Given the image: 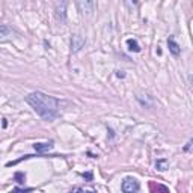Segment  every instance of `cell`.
Returning a JSON list of instances; mask_svg holds the SVG:
<instances>
[{"instance_id": "obj_1", "label": "cell", "mask_w": 193, "mask_h": 193, "mask_svg": "<svg viewBox=\"0 0 193 193\" xmlns=\"http://www.w3.org/2000/svg\"><path fill=\"white\" fill-rule=\"evenodd\" d=\"M26 103L38 113L42 119L53 121L59 115V101L44 92H32L26 97Z\"/></svg>"}, {"instance_id": "obj_2", "label": "cell", "mask_w": 193, "mask_h": 193, "mask_svg": "<svg viewBox=\"0 0 193 193\" xmlns=\"http://www.w3.org/2000/svg\"><path fill=\"white\" fill-rule=\"evenodd\" d=\"M78 9L83 15L91 17L95 11V0H78Z\"/></svg>"}, {"instance_id": "obj_3", "label": "cell", "mask_w": 193, "mask_h": 193, "mask_svg": "<svg viewBox=\"0 0 193 193\" xmlns=\"http://www.w3.org/2000/svg\"><path fill=\"white\" fill-rule=\"evenodd\" d=\"M67 6L68 0H56V17L60 23H65L67 20Z\"/></svg>"}, {"instance_id": "obj_4", "label": "cell", "mask_w": 193, "mask_h": 193, "mask_svg": "<svg viewBox=\"0 0 193 193\" xmlns=\"http://www.w3.org/2000/svg\"><path fill=\"white\" fill-rule=\"evenodd\" d=\"M136 100L139 101V104L142 106V107H145V109H151V107H154V98L151 97V95H148V94H143V92H139L137 94V97H136Z\"/></svg>"}, {"instance_id": "obj_5", "label": "cell", "mask_w": 193, "mask_h": 193, "mask_svg": "<svg viewBox=\"0 0 193 193\" xmlns=\"http://www.w3.org/2000/svg\"><path fill=\"white\" fill-rule=\"evenodd\" d=\"M139 183L136 178H125L124 183H122V190L125 193H134L139 190Z\"/></svg>"}, {"instance_id": "obj_6", "label": "cell", "mask_w": 193, "mask_h": 193, "mask_svg": "<svg viewBox=\"0 0 193 193\" xmlns=\"http://www.w3.org/2000/svg\"><path fill=\"white\" fill-rule=\"evenodd\" d=\"M84 44H86V39L83 38L80 33H76V35H73V38H71V50H73L74 53L80 51V50L84 47Z\"/></svg>"}, {"instance_id": "obj_7", "label": "cell", "mask_w": 193, "mask_h": 193, "mask_svg": "<svg viewBox=\"0 0 193 193\" xmlns=\"http://www.w3.org/2000/svg\"><path fill=\"white\" fill-rule=\"evenodd\" d=\"M167 47H169V51H171L174 56H178L180 51H181V47L178 45V42L175 41L174 36H171V38L167 39Z\"/></svg>"}, {"instance_id": "obj_8", "label": "cell", "mask_w": 193, "mask_h": 193, "mask_svg": "<svg viewBox=\"0 0 193 193\" xmlns=\"http://www.w3.org/2000/svg\"><path fill=\"white\" fill-rule=\"evenodd\" d=\"M33 148H35V151H36L38 154H44L45 151H48V150L53 148V142H47V143H35Z\"/></svg>"}, {"instance_id": "obj_9", "label": "cell", "mask_w": 193, "mask_h": 193, "mask_svg": "<svg viewBox=\"0 0 193 193\" xmlns=\"http://www.w3.org/2000/svg\"><path fill=\"white\" fill-rule=\"evenodd\" d=\"M167 167H169V161H167L166 158H158V160L155 161V169H157V171L164 172Z\"/></svg>"}, {"instance_id": "obj_10", "label": "cell", "mask_w": 193, "mask_h": 193, "mask_svg": "<svg viewBox=\"0 0 193 193\" xmlns=\"http://www.w3.org/2000/svg\"><path fill=\"white\" fill-rule=\"evenodd\" d=\"M127 47H128V50L130 51H134V53H139L140 51V45H139V42L136 41V39H127Z\"/></svg>"}, {"instance_id": "obj_11", "label": "cell", "mask_w": 193, "mask_h": 193, "mask_svg": "<svg viewBox=\"0 0 193 193\" xmlns=\"http://www.w3.org/2000/svg\"><path fill=\"white\" fill-rule=\"evenodd\" d=\"M14 180H15L17 183L23 184V183H24V180H26V175H24L23 172H15V175H14Z\"/></svg>"}, {"instance_id": "obj_12", "label": "cell", "mask_w": 193, "mask_h": 193, "mask_svg": "<svg viewBox=\"0 0 193 193\" xmlns=\"http://www.w3.org/2000/svg\"><path fill=\"white\" fill-rule=\"evenodd\" d=\"M124 3H125V6H127V9H134L136 6H137V3H139V0H124Z\"/></svg>"}, {"instance_id": "obj_13", "label": "cell", "mask_w": 193, "mask_h": 193, "mask_svg": "<svg viewBox=\"0 0 193 193\" xmlns=\"http://www.w3.org/2000/svg\"><path fill=\"white\" fill-rule=\"evenodd\" d=\"M8 32H9V27H8L6 24H3V26H2V39H6Z\"/></svg>"}, {"instance_id": "obj_14", "label": "cell", "mask_w": 193, "mask_h": 193, "mask_svg": "<svg viewBox=\"0 0 193 193\" xmlns=\"http://www.w3.org/2000/svg\"><path fill=\"white\" fill-rule=\"evenodd\" d=\"M33 189H30V187H15V189H12V192H32Z\"/></svg>"}, {"instance_id": "obj_15", "label": "cell", "mask_w": 193, "mask_h": 193, "mask_svg": "<svg viewBox=\"0 0 193 193\" xmlns=\"http://www.w3.org/2000/svg\"><path fill=\"white\" fill-rule=\"evenodd\" d=\"M151 190H163V192H167V187H164V186H155V184H151Z\"/></svg>"}, {"instance_id": "obj_16", "label": "cell", "mask_w": 193, "mask_h": 193, "mask_svg": "<svg viewBox=\"0 0 193 193\" xmlns=\"http://www.w3.org/2000/svg\"><path fill=\"white\" fill-rule=\"evenodd\" d=\"M81 177H83V178H86L88 181H92V174H91V172H86V174H81Z\"/></svg>"}, {"instance_id": "obj_17", "label": "cell", "mask_w": 193, "mask_h": 193, "mask_svg": "<svg viewBox=\"0 0 193 193\" xmlns=\"http://www.w3.org/2000/svg\"><path fill=\"white\" fill-rule=\"evenodd\" d=\"M116 76H118V77H125V74H124V71H118V73H116Z\"/></svg>"}, {"instance_id": "obj_18", "label": "cell", "mask_w": 193, "mask_h": 193, "mask_svg": "<svg viewBox=\"0 0 193 193\" xmlns=\"http://www.w3.org/2000/svg\"><path fill=\"white\" fill-rule=\"evenodd\" d=\"M2 121H3V122H2V127H3V128H6V125H8V121H6L5 118H3Z\"/></svg>"}]
</instances>
